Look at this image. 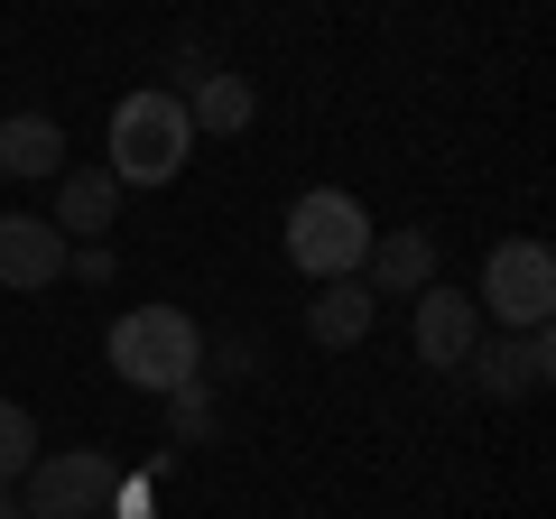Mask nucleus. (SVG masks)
<instances>
[{
    "label": "nucleus",
    "mask_w": 556,
    "mask_h": 519,
    "mask_svg": "<svg viewBox=\"0 0 556 519\" xmlns=\"http://www.w3.org/2000/svg\"><path fill=\"white\" fill-rule=\"evenodd\" d=\"M47 223L102 241L121 223V177H112V167H65V177H56V214H47Z\"/></svg>",
    "instance_id": "nucleus-12"
},
{
    "label": "nucleus",
    "mask_w": 556,
    "mask_h": 519,
    "mask_svg": "<svg viewBox=\"0 0 556 519\" xmlns=\"http://www.w3.org/2000/svg\"><path fill=\"white\" fill-rule=\"evenodd\" d=\"M112 371L130 380V390H177V380H195L204 371V334H195V316L186 306H130V316L112 325Z\"/></svg>",
    "instance_id": "nucleus-2"
},
{
    "label": "nucleus",
    "mask_w": 556,
    "mask_h": 519,
    "mask_svg": "<svg viewBox=\"0 0 556 519\" xmlns=\"http://www.w3.org/2000/svg\"><path fill=\"white\" fill-rule=\"evenodd\" d=\"M65 279H84V288H112V241H84V251H65Z\"/></svg>",
    "instance_id": "nucleus-16"
},
{
    "label": "nucleus",
    "mask_w": 556,
    "mask_h": 519,
    "mask_svg": "<svg viewBox=\"0 0 556 519\" xmlns=\"http://www.w3.org/2000/svg\"><path fill=\"white\" fill-rule=\"evenodd\" d=\"M437 279V241L399 223V232H371V260H362V288L371 298H417V288Z\"/></svg>",
    "instance_id": "nucleus-10"
},
{
    "label": "nucleus",
    "mask_w": 556,
    "mask_h": 519,
    "mask_svg": "<svg viewBox=\"0 0 556 519\" xmlns=\"http://www.w3.org/2000/svg\"><path fill=\"white\" fill-rule=\"evenodd\" d=\"M167 436H177V445H204V436H214V390H204V371L167 390Z\"/></svg>",
    "instance_id": "nucleus-14"
},
{
    "label": "nucleus",
    "mask_w": 556,
    "mask_h": 519,
    "mask_svg": "<svg viewBox=\"0 0 556 519\" xmlns=\"http://www.w3.org/2000/svg\"><path fill=\"white\" fill-rule=\"evenodd\" d=\"M473 343H482V306L464 298V288L427 279L417 288V362H427V371H464Z\"/></svg>",
    "instance_id": "nucleus-8"
},
{
    "label": "nucleus",
    "mask_w": 556,
    "mask_h": 519,
    "mask_svg": "<svg viewBox=\"0 0 556 519\" xmlns=\"http://www.w3.org/2000/svg\"><path fill=\"white\" fill-rule=\"evenodd\" d=\"M371 325H380V298L362 279H325L316 298H306V343H325V353H353Z\"/></svg>",
    "instance_id": "nucleus-11"
},
{
    "label": "nucleus",
    "mask_w": 556,
    "mask_h": 519,
    "mask_svg": "<svg viewBox=\"0 0 556 519\" xmlns=\"http://www.w3.org/2000/svg\"><path fill=\"white\" fill-rule=\"evenodd\" d=\"M186 149H195V121H186L177 93H121L112 102V177L121 186H167L186 167Z\"/></svg>",
    "instance_id": "nucleus-1"
},
{
    "label": "nucleus",
    "mask_w": 556,
    "mask_h": 519,
    "mask_svg": "<svg viewBox=\"0 0 556 519\" xmlns=\"http://www.w3.org/2000/svg\"><path fill=\"white\" fill-rule=\"evenodd\" d=\"M464 371H473L492 400H538L547 371H556V343H547V325H529V334H482L473 353H464Z\"/></svg>",
    "instance_id": "nucleus-6"
},
{
    "label": "nucleus",
    "mask_w": 556,
    "mask_h": 519,
    "mask_svg": "<svg viewBox=\"0 0 556 519\" xmlns=\"http://www.w3.org/2000/svg\"><path fill=\"white\" fill-rule=\"evenodd\" d=\"M473 306L501 325V334H529V325H547V316H556V260H547V241H492Z\"/></svg>",
    "instance_id": "nucleus-4"
},
{
    "label": "nucleus",
    "mask_w": 556,
    "mask_h": 519,
    "mask_svg": "<svg viewBox=\"0 0 556 519\" xmlns=\"http://www.w3.org/2000/svg\"><path fill=\"white\" fill-rule=\"evenodd\" d=\"M288 260H298L306 279H362V260H371V214H362L343 186H316V195L288 204Z\"/></svg>",
    "instance_id": "nucleus-3"
},
{
    "label": "nucleus",
    "mask_w": 556,
    "mask_h": 519,
    "mask_svg": "<svg viewBox=\"0 0 556 519\" xmlns=\"http://www.w3.org/2000/svg\"><path fill=\"white\" fill-rule=\"evenodd\" d=\"M0 167L28 177V186L56 177V167H65V130H56L47 112H10V121H0Z\"/></svg>",
    "instance_id": "nucleus-13"
},
{
    "label": "nucleus",
    "mask_w": 556,
    "mask_h": 519,
    "mask_svg": "<svg viewBox=\"0 0 556 519\" xmlns=\"http://www.w3.org/2000/svg\"><path fill=\"white\" fill-rule=\"evenodd\" d=\"M112 482H121L112 455L65 445V455H38V464L20 473V510H28V519H102V510H112Z\"/></svg>",
    "instance_id": "nucleus-5"
},
{
    "label": "nucleus",
    "mask_w": 556,
    "mask_h": 519,
    "mask_svg": "<svg viewBox=\"0 0 556 519\" xmlns=\"http://www.w3.org/2000/svg\"><path fill=\"white\" fill-rule=\"evenodd\" d=\"M65 279V232L47 214H0V288L10 298H38Z\"/></svg>",
    "instance_id": "nucleus-9"
},
{
    "label": "nucleus",
    "mask_w": 556,
    "mask_h": 519,
    "mask_svg": "<svg viewBox=\"0 0 556 519\" xmlns=\"http://www.w3.org/2000/svg\"><path fill=\"white\" fill-rule=\"evenodd\" d=\"M177 102H186V121H195V130H214V140H241V130L260 121L251 75H223V65H204V56L177 65Z\"/></svg>",
    "instance_id": "nucleus-7"
},
{
    "label": "nucleus",
    "mask_w": 556,
    "mask_h": 519,
    "mask_svg": "<svg viewBox=\"0 0 556 519\" xmlns=\"http://www.w3.org/2000/svg\"><path fill=\"white\" fill-rule=\"evenodd\" d=\"M112 519H149V482L121 473V482H112Z\"/></svg>",
    "instance_id": "nucleus-17"
},
{
    "label": "nucleus",
    "mask_w": 556,
    "mask_h": 519,
    "mask_svg": "<svg viewBox=\"0 0 556 519\" xmlns=\"http://www.w3.org/2000/svg\"><path fill=\"white\" fill-rule=\"evenodd\" d=\"M28 464H38V418L20 400H0V482H20Z\"/></svg>",
    "instance_id": "nucleus-15"
},
{
    "label": "nucleus",
    "mask_w": 556,
    "mask_h": 519,
    "mask_svg": "<svg viewBox=\"0 0 556 519\" xmlns=\"http://www.w3.org/2000/svg\"><path fill=\"white\" fill-rule=\"evenodd\" d=\"M0 519H28V510H20V482H0Z\"/></svg>",
    "instance_id": "nucleus-18"
}]
</instances>
